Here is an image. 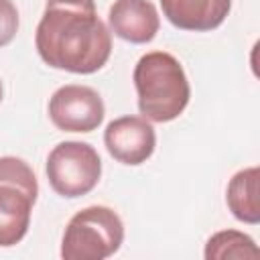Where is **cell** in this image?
I'll use <instances>...</instances> for the list:
<instances>
[{"label": "cell", "mask_w": 260, "mask_h": 260, "mask_svg": "<svg viewBox=\"0 0 260 260\" xmlns=\"http://www.w3.org/2000/svg\"><path fill=\"white\" fill-rule=\"evenodd\" d=\"M203 256L205 260H256L260 250L248 234L238 230H221L207 240Z\"/></svg>", "instance_id": "obj_11"}, {"label": "cell", "mask_w": 260, "mask_h": 260, "mask_svg": "<svg viewBox=\"0 0 260 260\" xmlns=\"http://www.w3.org/2000/svg\"><path fill=\"white\" fill-rule=\"evenodd\" d=\"M47 4L69 6V8H95L93 0H47Z\"/></svg>", "instance_id": "obj_13"}, {"label": "cell", "mask_w": 260, "mask_h": 260, "mask_svg": "<svg viewBox=\"0 0 260 260\" xmlns=\"http://www.w3.org/2000/svg\"><path fill=\"white\" fill-rule=\"evenodd\" d=\"M18 10L12 0H0V47L12 43L18 32Z\"/></svg>", "instance_id": "obj_12"}, {"label": "cell", "mask_w": 260, "mask_h": 260, "mask_svg": "<svg viewBox=\"0 0 260 260\" xmlns=\"http://www.w3.org/2000/svg\"><path fill=\"white\" fill-rule=\"evenodd\" d=\"M45 173L57 195L75 199L87 195L100 183L102 158L91 144L65 140L49 152Z\"/></svg>", "instance_id": "obj_5"}, {"label": "cell", "mask_w": 260, "mask_h": 260, "mask_svg": "<svg viewBox=\"0 0 260 260\" xmlns=\"http://www.w3.org/2000/svg\"><path fill=\"white\" fill-rule=\"evenodd\" d=\"M35 47L49 67L87 75L110 59L112 32L95 8L47 4L37 24Z\"/></svg>", "instance_id": "obj_1"}, {"label": "cell", "mask_w": 260, "mask_h": 260, "mask_svg": "<svg viewBox=\"0 0 260 260\" xmlns=\"http://www.w3.org/2000/svg\"><path fill=\"white\" fill-rule=\"evenodd\" d=\"M108 24L116 37L144 45L156 37L160 16L150 0H116L108 10Z\"/></svg>", "instance_id": "obj_8"}, {"label": "cell", "mask_w": 260, "mask_h": 260, "mask_svg": "<svg viewBox=\"0 0 260 260\" xmlns=\"http://www.w3.org/2000/svg\"><path fill=\"white\" fill-rule=\"evenodd\" d=\"M124 242V223L120 215L106 205H89L77 211L63 234V260H104L120 250Z\"/></svg>", "instance_id": "obj_3"}, {"label": "cell", "mask_w": 260, "mask_h": 260, "mask_svg": "<svg viewBox=\"0 0 260 260\" xmlns=\"http://www.w3.org/2000/svg\"><path fill=\"white\" fill-rule=\"evenodd\" d=\"M138 110L150 122H171L189 104L191 87L179 59L167 51L142 55L132 73Z\"/></svg>", "instance_id": "obj_2"}, {"label": "cell", "mask_w": 260, "mask_h": 260, "mask_svg": "<svg viewBox=\"0 0 260 260\" xmlns=\"http://www.w3.org/2000/svg\"><path fill=\"white\" fill-rule=\"evenodd\" d=\"M165 18L181 28L205 32L217 28L232 10V0H160Z\"/></svg>", "instance_id": "obj_9"}, {"label": "cell", "mask_w": 260, "mask_h": 260, "mask_svg": "<svg viewBox=\"0 0 260 260\" xmlns=\"http://www.w3.org/2000/svg\"><path fill=\"white\" fill-rule=\"evenodd\" d=\"M37 195V175L28 162L0 156V248L16 246L26 236Z\"/></svg>", "instance_id": "obj_4"}, {"label": "cell", "mask_w": 260, "mask_h": 260, "mask_svg": "<svg viewBox=\"0 0 260 260\" xmlns=\"http://www.w3.org/2000/svg\"><path fill=\"white\" fill-rule=\"evenodd\" d=\"M260 169L248 167L238 171L225 189V203L238 221L256 225L260 221V197H258Z\"/></svg>", "instance_id": "obj_10"}, {"label": "cell", "mask_w": 260, "mask_h": 260, "mask_svg": "<svg viewBox=\"0 0 260 260\" xmlns=\"http://www.w3.org/2000/svg\"><path fill=\"white\" fill-rule=\"evenodd\" d=\"M104 144L112 158L122 165L146 162L156 146V134L144 116H122L112 120L104 132Z\"/></svg>", "instance_id": "obj_7"}, {"label": "cell", "mask_w": 260, "mask_h": 260, "mask_svg": "<svg viewBox=\"0 0 260 260\" xmlns=\"http://www.w3.org/2000/svg\"><path fill=\"white\" fill-rule=\"evenodd\" d=\"M104 100L89 85H61L49 100V118L63 132H91L104 122Z\"/></svg>", "instance_id": "obj_6"}, {"label": "cell", "mask_w": 260, "mask_h": 260, "mask_svg": "<svg viewBox=\"0 0 260 260\" xmlns=\"http://www.w3.org/2000/svg\"><path fill=\"white\" fill-rule=\"evenodd\" d=\"M2 93H4V89H2V81H0V102H2Z\"/></svg>", "instance_id": "obj_14"}]
</instances>
